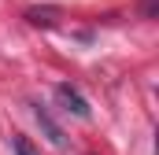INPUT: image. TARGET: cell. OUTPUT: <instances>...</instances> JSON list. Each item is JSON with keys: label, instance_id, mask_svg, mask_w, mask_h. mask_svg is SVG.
Listing matches in <instances>:
<instances>
[{"label": "cell", "instance_id": "cell-1", "mask_svg": "<svg viewBox=\"0 0 159 155\" xmlns=\"http://www.w3.org/2000/svg\"><path fill=\"white\" fill-rule=\"evenodd\" d=\"M56 100H59L70 115H78V118H89V115H93L89 104H85V96H81L78 89H70V85H56Z\"/></svg>", "mask_w": 159, "mask_h": 155}, {"label": "cell", "instance_id": "cell-3", "mask_svg": "<svg viewBox=\"0 0 159 155\" xmlns=\"http://www.w3.org/2000/svg\"><path fill=\"white\" fill-rule=\"evenodd\" d=\"M56 15H59L56 7H30V11H26V19H30V22H37V26H41V22L48 26V22H52Z\"/></svg>", "mask_w": 159, "mask_h": 155}, {"label": "cell", "instance_id": "cell-4", "mask_svg": "<svg viewBox=\"0 0 159 155\" xmlns=\"http://www.w3.org/2000/svg\"><path fill=\"white\" fill-rule=\"evenodd\" d=\"M11 144H15V152H19V155H34V148H30V140H26V137H15Z\"/></svg>", "mask_w": 159, "mask_h": 155}, {"label": "cell", "instance_id": "cell-2", "mask_svg": "<svg viewBox=\"0 0 159 155\" xmlns=\"http://www.w3.org/2000/svg\"><path fill=\"white\" fill-rule=\"evenodd\" d=\"M37 122H41V129L48 133V140H52L56 148H63V144H67V137H63V129H59V126H56V122L48 118V111H44V107H37Z\"/></svg>", "mask_w": 159, "mask_h": 155}]
</instances>
